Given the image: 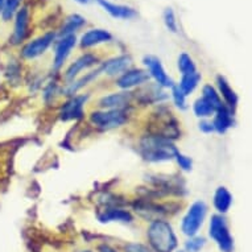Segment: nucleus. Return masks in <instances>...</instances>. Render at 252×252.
Returning <instances> with one entry per match:
<instances>
[{
	"label": "nucleus",
	"instance_id": "nucleus-18",
	"mask_svg": "<svg viewBox=\"0 0 252 252\" xmlns=\"http://www.w3.org/2000/svg\"><path fill=\"white\" fill-rule=\"evenodd\" d=\"M85 25H86V19L82 15L71 13L62 21V25L57 31V38L65 37V36H73L78 31H81Z\"/></svg>",
	"mask_w": 252,
	"mask_h": 252
},
{
	"label": "nucleus",
	"instance_id": "nucleus-21",
	"mask_svg": "<svg viewBox=\"0 0 252 252\" xmlns=\"http://www.w3.org/2000/svg\"><path fill=\"white\" fill-rule=\"evenodd\" d=\"M214 207L215 210L220 213V214H224L230 210V207L232 205V195L231 193L224 188V186H219L218 189L215 190L214 193Z\"/></svg>",
	"mask_w": 252,
	"mask_h": 252
},
{
	"label": "nucleus",
	"instance_id": "nucleus-3",
	"mask_svg": "<svg viewBox=\"0 0 252 252\" xmlns=\"http://www.w3.org/2000/svg\"><path fill=\"white\" fill-rule=\"evenodd\" d=\"M129 114L127 110H95L89 115L91 126L100 131H111L128 123Z\"/></svg>",
	"mask_w": 252,
	"mask_h": 252
},
{
	"label": "nucleus",
	"instance_id": "nucleus-28",
	"mask_svg": "<svg viewBox=\"0 0 252 252\" xmlns=\"http://www.w3.org/2000/svg\"><path fill=\"white\" fill-rule=\"evenodd\" d=\"M162 20H164L165 28L169 31L170 33H178L177 17H176V13H174L172 7H168V8L164 9V13H162Z\"/></svg>",
	"mask_w": 252,
	"mask_h": 252
},
{
	"label": "nucleus",
	"instance_id": "nucleus-14",
	"mask_svg": "<svg viewBox=\"0 0 252 252\" xmlns=\"http://www.w3.org/2000/svg\"><path fill=\"white\" fill-rule=\"evenodd\" d=\"M29 23H31V11L28 7H21L15 16V27L11 36V42L13 45H20L28 37Z\"/></svg>",
	"mask_w": 252,
	"mask_h": 252
},
{
	"label": "nucleus",
	"instance_id": "nucleus-32",
	"mask_svg": "<svg viewBox=\"0 0 252 252\" xmlns=\"http://www.w3.org/2000/svg\"><path fill=\"white\" fill-rule=\"evenodd\" d=\"M123 248L124 252H155L149 246L143 243H126Z\"/></svg>",
	"mask_w": 252,
	"mask_h": 252
},
{
	"label": "nucleus",
	"instance_id": "nucleus-30",
	"mask_svg": "<svg viewBox=\"0 0 252 252\" xmlns=\"http://www.w3.org/2000/svg\"><path fill=\"white\" fill-rule=\"evenodd\" d=\"M206 244V239L202 236H191L185 242V252H199L205 247Z\"/></svg>",
	"mask_w": 252,
	"mask_h": 252
},
{
	"label": "nucleus",
	"instance_id": "nucleus-7",
	"mask_svg": "<svg viewBox=\"0 0 252 252\" xmlns=\"http://www.w3.org/2000/svg\"><path fill=\"white\" fill-rule=\"evenodd\" d=\"M90 94H77L67 98L65 103L60 107L58 115L62 122H70V120H79L85 116V106L89 102Z\"/></svg>",
	"mask_w": 252,
	"mask_h": 252
},
{
	"label": "nucleus",
	"instance_id": "nucleus-34",
	"mask_svg": "<svg viewBox=\"0 0 252 252\" xmlns=\"http://www.w3.org/2000/svg\"><path fill=\"white\" fill-rule=\"evenodd\" d=\"M7 74L11 75V79H20V69L17 65H9V69L7 70Z\"/></svg>",
	"mask_w": 252,
	"mask_h": 252
},
{
	"label": "nucleus",
	"instance_id": "nucleus-29",
	"mask_svg": "<svg viewBox=\"0 0 252 252\" xmlns=\"http://www.w3.org/2000/svg\"><path fill=\"white\" fill-rule=\"evenodd\" d=\"M170 98L173 100V104L178 110H186V95L180 90V87L177 86V83L170 87Z\"/></svg>",
	"mask_w": 252,
	"mask_h": 252
},
{
	"label": "nucleus",
	"instance_id": "nucleus-25",
	"mask_svg": "<svg viewBox=\"0 0 252 252\" xmlns=\"http://www.w3.org/2000/svg\"><path fill=\"white\" fill-rule=\"evenodd\" d=\"M23 0H5L3 8L0 11V17L3 21H11L16 16L17 11L20 9Z\"/></svg>",
	"mask_w": 252,
	"mask_h": 252
},
{
	"label": "nucleus",
	"instance_id": "nucleus-39",
	"mask_svg": "<svg viewBox=\"0 0 252 252\" xmlns=\"http://www.w3.org/2000/svg\"><path fill=\"white\" fill-rule=\"evenodd\" d=\"M176 252H185V251H182V250H178V251H176Z\"/></svg>",
	"mask_w": 252,
	"mask_h": 252
},
{
	"label": "nucleus",
	"instance_id": "nucleus-27",
	"mask_svg": "<svg viewBox=\"0 0 252 252\" xmlns=\"http://www.w3.org/2000/svg\"><path fill=\"white\" fill-rule=\"evenodd\" d=\"M61 89L62 86L58 85L57 81H50L45 85L44 91H42V98L45 100L46 103L54 102V98L57 95H61Z\"/></svg>",
	"mask_w": 252,
	"mask_h": 252
},
{
	"label": "nucleus",
	"instance_id": "nucleus-35",
	"mask_svg": "<svg viewBox=\"0 0 252 252\" xmlns=\"http://www.w3.org/2000/svg\"><path fill=\"white\" fill-rule=\"evenodd\" d=\"M98 252H118L114 247H111V246H108V244L106 243H102L98 246Z\"/></svg>",
	"mask_w": 252,
	"mask_h": 252
},
{
	"label": "nucleus",
	"instance_id": "nucleus-13",
	"mask_svg": "<svg viewBox=\"0 0 252 252\" xmlns=\"http://www.w3.org/2000/svg\"><path fill=\"white\" fill-rule=\"evenodd\" d=\"M133 60L129 54H120L116 57L108 58L106 61H102L99 63V70L102 75L111 77V78H118L124 71L132 67Z\"/></svg>",
	"mask_w": 252,
	"mask_h": 252
},
{
	"label": "nucleus",
	"instance_id": "nucleus-15",
	"mask_svg": "<svg viewBox=\"0 0 252 252\" xmlns=\"http://www.w3.org/2000/svg\"><path fill=\"white\" fill-rule=\"evenodd\" d=\"M112 38H114V36L108 32L107 29L93 28L86 31L81 36V38H79V46L82 49H90V48H94V46L111 42Z\"/></svg>",
	"mask_w": 252,
	"mask_h": 252
},
{
	"label": "nucleus",
	"instance_id": "nucleus-2",
	"mask_svg": "<svg viewBox=\"0 0 252 252\" xmlns=\"http://www.w3.org/2000/svg\"><path fill=\"white\" fill-rule=\"evenodd\" d=\"M148 246L155 252H174L178 247V239L172 224L164 218L151 220L147 227Z\"/></svg>",
	"mask_w": 252,
	"mask_h": 252
},
{
	"label": "nucleus",
	"instance_id": "nucleus-23",
	"mask_svg": "<svg viewBox=\"0 0 252 252\" xmlns=\"http://www.w3.org/2000/svg\"><path fill=\"white\" fill-rule=\"evenodd\" d=\"M193 112L197 118H201V119H207L210 118L211 115L215 114V108L211 106L206 99H203L202 96L198 98L193 103Z\"/></svg>",
	"mask_w": 252,
	"mask_h": 252
},
{
	"label": "nucleus",
	"instance_id": "nucleus-6",
	"mask_svg": "<svg viewBox=\"0 0 252 252\" xmlns=\"http://www.w3.org/2000/svg\"><path fill=\"white\" fill-rule=\"evenodd\" d=\"M57 41V32L49 31L41 36L25 42L24 46L21 48V57L24 60H34V58L41 57L50 46L54 45Z\"/></svg>",
	"mask_w": 252,
	"mask_h": 252
},
{
	"label": "nucleus",
	"instance_id": "nucleus-20",
	"mask_svg": "<svg viewBox=\"0 0 252 252\" xmlns=\"http://www.w3.org/2000/svg\"><path fill=\"white\" fill-rule=\"evenodd\" d=\"M217 83H218L219 93H220V95H222V98H223L226 104H227V107L234 112L236 106H238V95H236V93L232 90V87L230 86L227 79L222 77V75L217 77Z\"/></svg>",
	"mask_w": 252,
	"mask_h": 252
},
{
	"label": "nucleus",
	"instance_id": "nucleus-1",
	"mask_svg": "<svg viewBox=\"0 0 252 252\" xmlns=\"http://www.w3.org/2000/svg\"><path fill=\"white\" fill-rule=\"evenodd\" d=\"M137 152L145 161L165 162L174 160L180 151L173 140L147 132L137 141Z\"/></svg>",
	"mask_w": 252,
	"mask_h": 252
},
{
	"label": "nucleus",
	"instance_id": "nucleus-22",
	"mask_svg": "<svg viewBox=\"0 0 252 252\" xmlns=\"http://www.w3.org/2000/svg\"><path fill=\"white\" fill-rule=\"evenodd\" d=\"M199 82H201V73L195 71V73H190V74L181 75V79H180V82L177 83V86L180 87V90L188 96L190 95L191 93L197 89Z\"/></svg>",
	"mask_w": 252,
	"mask_h": 252
},
{
	"label": "nucleus",
	"instance_id": "nucleus-17",
	"mask_svg": "<svg viewBox=\"0 0 252 252\" xmlns=\"http://www.w3.org/2000/svg\"><path fill=\"white\" fill-rule=\"evenodd\" d=\"M96 3L114 19L120 20H132L137 17V11L133 7L126 4H116L110 0H96Z\"/></svg>",
	"mask_w": 252,
	"mask_h": 252
},
{
	"label": "nucleus",
	"instance_id": "nucleus-9",
	"mask_svg": "<svg viewBox=\"0 0 252 252\" xmlns=\"http://www.w3.org/2000/svg\"><path fill=\"white\" fill-rule=\"evenodd\" d=\"M143 65H144L145 70L149 74V77L155 81V83H157L162 89H170L173 85H176L172 77H169V74L166 73L165 67L162 66L160 58L156 57V56H152V54L144 56L143 57Z\"/></svg>",
	"mask_w": 252,
	"mask_h": 252
},
{
	"label": "nucleus",
	"instance_id": "nucleus-5",
	"mask_svg": "<svg viewBox=\"0 0 252 252\" xmlns=\"http://www.w3.org/2000/svg\"><path fill=\"white\" fill-rule=\"evenodd\" d=\"M209 235L215 243L218 244L222 252H232L234 250V239H232L227 222L222 215H213L210 219Z\"/></svg>",
	"mask_w": 252,
	"mask_h": 252
},
{
	"label": "nucleus",
	"instance_id": "nucleus-10",
	"mask_svg": "<svg viewBox=\"0 0 252 252\" xmlns=\"http://www.w3.org/2000/svg\"><path fill=\"white\" fill-rule=\"evenodd\" d=\"M135 100L133 91L120 90L100 96L96 100V106L99 110H127Z\"/></svg>",
	"mask_w": 252,
	"mask_h": 252
},
{
	"label": "nucleus",
	"instance_id": "nucleus-38",
	"mask_svg": "<svg viewBox=\"0 0 252 252\" xmlns=\"http://www.w3.org/2000/svg\"><path fill=\"white\" fill-rule=\"evenodd\" d=\"M78 252H93V251H90V250H85V251H78Z\"/></svg>",
	"mask_w": 252,
	"mask_h": 252
},
{
	"label": "nucleus",
	"instance_id": "nucleus-37",
	"mask_svg": "<svg viewBox=\"0 0 252 252\" xmlns=\"http://www.w3.org/2000/svg\"><path fill=\"white\" fill-rule=\"evenodd\" d=\"M4 1L5 0H0V11H1V8H3V5H4Z\"/></svg>",
	"mask_w": 252,
	"mask_h": 252
},
{
	"label": "nucleus",
	"instance_id": "nucleus-31",
	"mask_svg": "<svg viewBox=\"0 0 252 252\" xmlns=\"http://www.w3.org/2000/svg\"><path fill=\"white\" fill-rule=\"evenodd\" d=\"M174 160L177 162L178 168L184 170V172H190L191 168H193V160L189 156L184 155V153L178 152L176 157H174Z\"/></svg>",
	"mask_w": 252,
	"mask_h": 252
},
{
	"label": "nucleus",
	"instance_id": "nucleus-12",
	"mask_svg": "<svg viewBox=\"0 0 252 252\" xmlns=\"http://www.w3.org/2000/svg\"><path fill=\"white\" fill-rule=\"evenodd\" d=\"M149 74L145 69H137V67H131L123 74L115 78V86L120 90L132 91L136 87H141L149 82Z\"/></svg>",
	"mask_w": 252,
	"mask_h": 252
},
{
	"label": "nucleus",
	"instance_id": "nucleus-16",
	"mask_svg": "<svg viewBox=\"0 0 252 252\" xmlns=\"http://www.w3.org/2000/svg\"><path fill=\"white\" fill-rule=\"evenodd\" d=\"M98 220L100 223L110 222H122V223H132L133 215L131 211L118 206H106L98 213Z\"/></svg>",
	"mask_w": 252,
	"mask_h": 252
},
{
	"label": "nucleus",
	"instance_id": "nucleus-4",
	"mask_svg": "<svg viewBox=\"0 0 252 252\" xmlns=\"http://www.w3.org/2000/svg\"><path fill=\"white\" fill-rule=\"evenodd\" d=\"M207 206L203 201H195L188 209L186 214L181 220V231L184 235L195 236L198 234L199 228L202 227L203 220L206 218Z\"/></svg>",
	"mask_w": 252,
	"mask_h": 252
},
{
	"label": "nucleus",
	"instance_id": "nucleus-33",
	"mask_svg": "<svg viewBox=\"0 0 252 252\" xmlns=\"http://www.w3.org/2000/svg\"><path fill=\"white\" fill-rule=\"evenodd\" d=\"M198 128H199V131L203 133H211L215 131L213 122H210V120H207V119H202L201 122H199Z\"/></svg>",
	"mask_w": 252,
	"mask_h": 252
},
{
	"label": "nucleus",
	"instance_id": "nucleus-36",
	"mask_svg": "<svg viewBox=\"0 0 252 252\" xmlns=\"http://www.w3.org/2000/svg\"><path fill=\"white\" fill-rule=\"evenodd\" d=\"M74 1L79 3V4H89V3H91L93 0H74Z\"/></svg>",
	"mask_w": 252,
	"mask_h": 252
},
{
	"label": "nucleus",
	"instance_id": "nucleus-24",
	"mask_svg": "<svg viewBox=\"0 0 252 252\" xmlns=\"http://www.w3.org/2000/svg\"><path fill=\"white\" fill-rule=\"evenodd\" d=\"M177 67H178V71L181 73V75L190 74V73L198 71L197 70V66H195L194 60L191 58L190 54L185 53V52L178 56Z\"/></svg>",
	"mask_w": 252,
	"mask_h": 252
},
{
	"label": "nucleus",
	"instance_id": "nucleus-11",
	"mask_svg": "<svg viewBox=\"0 0 252 252\" xmlns=\"http://www.w3.org/2000/svg\"><path fill=\"white\" fill-rule=\"evenodd\" d=\"M77 37L75 34L73 36H65V37L57 38V41L54 42V53H53V63H52V69L53 71H60L67 61V58L71 54L73 49L77 46Z\"/></svg>",
	"mask_w": 252,
	"mask_h": 252
},
{
	"label": "nucleus",
	"instance_id": "nucleus-19",
	"mask_svg": "<svg viewBox=\"0 0 252 252\" xmlns=\"http://www.w3.org/2000/svg\"><path fill=\"white\" fill-rule=\"evenodd\" d=\"M234 112L227 107V106H222L215 111V118H214V128L215 132L218 133H226L228 129L231 128L232 124H234Z\"/></svg>",
	"mask_w": 252,
	"mask_h": 252
},
{
	"label": "nucleus",
	"instance_id": "nucleus-8",
	"mask_svg": "<svg viewBox=\"0 0 252 252\" xmlns=\"http://www.w3.org/2000/svg\"><path fill=\"white\" fill-rule=\"evenodd\" d=\"M100 63L99 57L95 53H83L82 56H79L74 62H71L70 65L66 67V70L63 73V82L70 83L73 81L78 78L79 75L83 74V71L91 70L93 67L98 66Z\"/></svg>",
	"mask_w": 252,
	"mask_h": 252
},
{
	"label": "nucleus",
	"instance_id": "nucleus-26",
	"mask_svg": "<svg viewBox=\"0 0 252 252\" xmlns=\"http://www.w3.org/2000/svg\"><path fill=\"white\" fill-rule=\"evenodd\" d=\"M202 98L203 99H206L207 102L215 108V111L223 106V104H222V99H220V95L218 94V91L215 90L211 85H205V86L202 87Z\"/></svg>",
	"mask_w": 252,
	"mask_h": 252
}]
</instances>
